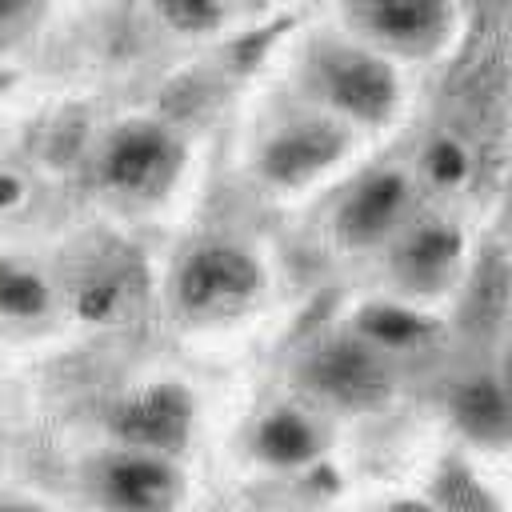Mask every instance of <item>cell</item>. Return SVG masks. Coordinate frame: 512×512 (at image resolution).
<instances>
[{
  "mask_svg": "<svg viewBox=\"0 0 512 512\" xmlns=\"http://www.w3.org/2000/svg\"><path fill=\"white\" fill-rule=\"evenodd\" d=\"M412 184L396 168H376L352 184V192L336 208V236L348 248H368L392 236L408 216Z\"/></svg>",
  "mask_w": 512,
  "mask_h": 512,
  "instance_id": "9c48e42d",
  "label": "cell"
},
{
  "mask_svg": "<svg viewBox=\"0 0 512 512\" xmlns=\"http://www.w3.org/2000/svg\"><path fill=\"white\" fill-rule=\"evenodd\" d=\"M300 380L312 396H320L336 408H352V412L380 408L392 396V368H388L384 352L360 336L320 340L304 356Z\"/></svg>",
  "mask_w": 512,
  "mask_h": 512,
  "instance_id": "5b68a950",
  "label": "cell"
},
{
  "mask_svg": "<svg viewBox=\"0 0 512 512\" xmlns=\"http://www.w3.org/2000/svg\"><path fill=\"white\" fill-rule=\"evenodd\" d=\"M24 12V4H12V0H0V20H12V16H20Z\"/></svg>",
  "mask_w": 512,
  "mask_h": 512,
  "instance_id": "ffe728a7",
  "label": "cell"
},
{
  "mask_svg": "<svg viewBox=\"0 0 512 512\" xmlns=\"http://www.w3.org/2000/svg\"><path fill=\"white\" fill-rule=\"evenodd\" d=\"M464 260V236L456 224L448 220H424L416 228H408L396 244L392 256V272L408 292H444Z\"/></svg>",
  "mask_w": 512,
  "mask_h": 512,
  "instance_id": "30bf717a",
  "label": "cell"
},
{
  "mask_svg": "<svg viewBox=\"0 0 512 512\" xmlns=\"http://www.w3.org/2000/svg\"><path fill=\"white\" fill-rule=\"evenodd\" d=\"M184 476L172 456L120 448L96 468V500L104 512H176Z\"/></svg>",
  "mask_w": 512,
  "mask_h": 512,
  "instance_id": "ba28073f",
  "label": "cell"
},
{
  "mask_svg": "<svg viewBox=\"0 0 512 512\" xmlns=\"http://www.w3.org/2000/svg\"><path fill=\"white\" fill-rule=\"evenodd\" d=\"M344 20L360 32V44L380 56H440L460 28V8L444 0H368L344 8Z\"/></svg>",
  "mask_w": 512,
  "mask_h": 512,
  "instance_id": "3957f363",
  "label": "cell"
},
{
  "mask_svg": "<svg viewBox=\"0 0 512 512\" xmlns=\"http://www.w3.org/2000/svg\"><path fill=\"white\" fill-rule=\"evenodd\" d=\"M48 284L36 268L20 260H0V316L12 320H36L48 312Z\"/></svg>",
  "mask_w": 512,
  "mask_h": 512,
  "instance_id": "5bb4252c",
  "label": "cell"
},
{
  "mask_svg": "<svg viewBox=\"0 0 512 512\" xmlns=\"http://www.w3.org/2000/svg\"><path fill=\"white\" fill-rule=\"evenodd\" d=\"M156 16L164 24H172L176 32H212L224 24L228 8L224 4H208V0H168L156 8Z\"/></svg>",
  "mask_w": 512,
  "mask_h": 512,
  "instance_id": "9a60e30c",
  "label": "cell"
},
{
  "mask_svg": "<svg viewBox=\"0 0 512 512\" xmlns=\"http://www.w3.org/2000/svg\"><path fill=\"white\" fill-rule=\"evenodd\" d=\"M0 512H48V508L36 500H0Z\"/></svg>",
  "mask_w": 512,
  "mask_h": 512,
  "instance_id": "ac0fdd59",
  "label": "cell"
},
{
  "mask_svg": "<svg viewBox=\"0 0 512 512\" xmlns=\"http://www.w3.org/2000/svg\"><path fill=\"white\" fill-rule=\"evenodd\" d=\"M500 376H504V384L512 388V356H508V364H504V372H500Z\"/></svg>",
  "mask_w": 512,
  "mask_h": 512,
  "instance_id": "44dd1931",
  "label": "cell"
},
{
  "mask_svg": "<svg viewBox=\"0 0 512 512\" xmlns=\"http://www.w3.org/2000/svg\"><path fill=\"white\" fill-rule=\"evenodd\" d=\"M12 200H20V184L12 176H0V204H12Z\"/></svg>",
  "mask_w": 512,
  "mask_h": 512,
  "instance_id": "d6986e66",
  "label": "cell"
},
{
  "mask_svg": "<svg viewBox=\"0 0 512 512\" xmlns=\"http://www.w3.org/2000/svg\"><path fill=\"white\" fill-rule=\"evenodd\" d=\"M428 316L404 308V304H388V300H376V304H364L356 312V336L368 340L372 348L388 352V348H408V344H420L428 336Z\"/></svg>",
  "mask_w": 512,
  "mask_h": 512,
  "instance_id": "4fadbf2b",
  "label": "cell"
},
{
  "mask_svg": "<svg viewBox=\"0 0 512 512\" xmlns=\"http://www.w3.org/2000/svg\"><path fill=\"white\" fill-rule=\"evenodd\" d=\"M448 416L480 448H512V388L504 376H472L452 388Z\"/></svg>",
  "mask_w": 512,
  "mask_h": 512,
  "instance_id": "8fae6325",
  "label": "cell"
},
{
  "mask_svg": "<svg viewBox=\"0 0 512 512\" xmlns=\"http://www.w3.org/2000/svg\"><path fill=\"white\" fill-rule=\"evenodd\" d=\"M172 288H176V304L184 316L220 320V316L244 312L260 296L264 272H260V260L244 244L204 240L180 260Z\"/></svg>",
  "mask_w": 512,
  "mask_h": 512,
  "instance_id": "7a4b0ae2",
  "label": "cell"
},
{
  "mask_svg": "<svg viewBox=\"0 0 512 512\" xmlns=\"http://www.w3.org/2000/svg\"><path fill=\"white\" fill-rule=\"evenodd\" d=\"M196 424V404L184 384L176 380H152L140 384L136 392L120 396L108 412L112 436L132 448V452H156V456H176Z\"/></svg>",
  "mask_w": 512,
  "mask_h": 512,
  "instance_id": "8992f818",
  "label": "cell"
},
{
  "mask_svg": "<svg viewBox=\"0 0 512 512\" xmlns=\"http://www.w3.org/2000/svg\"><path fill=\"white\" fill-rule=\"evenodd\" d=\"M348 152V128L332 116H304L280 124L256 152V168L276 188L312 184Z\"/></svg>",
  "mask_w": 512,
  "mask_h": 512,
  "instance_id": "52a82bcc",
  "label": "cell"
},
{
  "mask_svg": "<svg viewBox=\"0 0 512 512\" xmlns=\"http://www.w3.org/2000/svg\"><path fill=\"white\" fill-rule=\"evenodd\" d=\"M424 168H428V176H432L436 184H460V180L468 176V152H464L460 140L440 136V140L428 144V152H424Z\"/></svg>",
  "mask_w": 512,
  "mask_h": 512,
  "instance_id": "2e32d148",
  "label": "cell"
},
{
  "mask_svg": "<svg viewBox=\"0 0 512 512\" xmlns=\"http://www.w3.org/2000/svg\"><path fill=\"white\" fill-rule=\"evenodd\" d=\"M184 168V140L160 120L120 124L100 152V180L120 196H164Z\"/></svg>",
  "mask_w": 512,
  "mask_h": 512,
  "instance_id": "277c9868",
  "label": "cell"
},
{
  "mask_svg": "<svg viewBox=\"0 0 512 512\" xmlns=\"http://www.w3.org/2000/svg\"><path fill=\"white\" fill-rule=\"evenodd\" d=\"M380 512H436L432 504H420V500H392V504H384Z\"/></svg>",
  "mask_w": 512,
  "mask_h": 512,
  "instance_id": "e0dca14e",
  "label": "cell"
},
{
  "mask_svg": "<svg viewBox=\"0 0 512 512\" xmlns=\"http://www.w3.org/2000/svg\"><path fill=\"white\" fill-rule=\"evenodd\" d=\"M320 448H324L320 424L304 408H292V404L264 412L252 432V452L272 468H300V464L316 460Z\"/></svg>",
  "mask_w": 512,
  "mask_h": 512,
  "instance_id": "7c38bea8",
  "label": "cell"
},
{
  "mask_svg": "<svg viewBox=\"0 0 512 512\" xmlns=\"http://www.w3.org/2000/svg\"><path fill=\"white\" fill-rule=\"evenodd\" d=\"M312 84L340 124H388L400 108V76L388 56L368 44H324L312 52Z\"/></svg>",
  "mask_w": 512,
  "mask_h": 512,
  "instance_id": "6da1fadb",
  "label": "cell"
}]
</instances>
